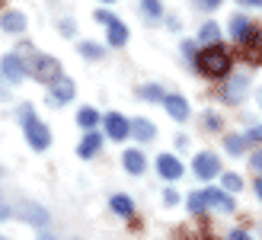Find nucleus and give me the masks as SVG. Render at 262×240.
<instances>
[{"label": "nucleus", "mask_w": 262, "mask_h": 240, "mask_svg": "<svg viewBox=\"0 0 262 240\" xmlns=\"http://www.w3.org/2000/svg\"><path fill=\"white\" fill-rule=\"evenodd\" d=\"M23 64H26V71H29V77L42 80V84H48V87L55 84L58 77H64L61 74V61L51 58V55H42V51H35V48H26Z\"/></svg>", "instance_id": "f257e3e1"}, {"label": "nucleus", "mask_w": 262, "mask_h": 240, "mask_svg": "<svg viewBox=\"0 0 262 240\" xmlns=\"http://www.w3.org/2000/svg\"><path fill=\"white\" fill-rule=\"evenodd\" d=\"M195 71H202L208 77H227L230 74V55L224 45H208L199 51V61H195Z\"/></svg>", "instance_id": "f03ea898"}, {"label": "nucleus", "mask_w": 262, "mask_h": 240, "mask_svg": "<svg viewBox=\"0 0 262 240\" xmlns=\"http://www.w3.org/2000/svg\"><path fill=\"white\" fill-rule=\"evenodd\" d=\"M23 131H26V141L32 144V151H45L48 144H51V131H48V125H45V122H38L35 115L23 122Z\"/></svg>", "instance_id": "7ed1b4c3"}, {"label": "nucleus", "mask_w": 262, "mask_h": 240, "mask_svg": "<svg viewBox=\"0 0 262 240\" xmlns=\"http://www.w3.org/2000/svg\"><path fill=\"white\" fill-rule=\"evenodd\" d=\"M192 170H195V176H199V179H214L217 173H221V160L211 151H202V154H195Z\"/></svg>", "instance_id": "20e7f679"}, {"label": "nucleus", "mask_w": 262, "mask_h": 240, "mask_svg": "<svg viewBox=\"0 0 262 240\" xmlns=\"http://www.w3.org/2000/svg\"><path fill=\"white\" fill-rule=\"evenodd\" d=\"M74 93H77V84L71 77H58L55 84H51V90H48V103L51 106H64V103H71L74 99Z\"/></svg>", "instance_id": "39448f33"}, {"label": "nucleus", "mask_w": 262, "mask_h": 240, "mask_svg": "<svg viewBox=\"0 0 262 240\" xmlns=\"http://www.w3.org/2000/svg\"><path fill=\"white\" fill-rule=\"evenodd\" d=\"M102 125H106V135H109L112 141H125V138L131 135V122H128L125 115H119V112L102 115Z\"/></svg>", "instance_id": "423d86ee"}, {"label": "nucleus", "mask_w": 262, "mask_h": 240, "mask_svg": "<svg viewBox=\"0 0 262 240\" xmlns=\"http://www.w3.org/2000/svg\"><path fill=\"white\" fill-rule=\"evenodd\" d=\"M0 74H4L7 80H13V84H19V80H26V64H23V58L19 55H4L0 58Z\"/></svg>", "instance_id": "0eeeda50"}, {"label": "nucleus", "mask_w": 262, "mask_h": 240, "mask_svg": "<svg viewBox=\"0 0 262 240\" xmlns=\"http://www.w3.org/2000/svg\"><path fill=\"white\" fill-rule=\"evenodd\" d=\"M246 90H250V77L246 74H230L227 87H224V103H240L246 96Z\"/></svg>", "instance_id": "6e6552de"}, {"label": "nucleus", "mask_w": 262, "mask_h": 240, "mask_svg": "<svg viewBox=\"0 0 262 240\" xmlns=\"http://www.w3.org/2000/svg\"><path fill=\"white\" fill-rule=\"evenodd\" d=\"M16 215L29 218V224H35V228H45V224H48V211L42 205H35V202H19L16 205Z\"/></svg>", "instance_id": "1a4fd4ad"}, {"label": "nucleus", "mask_w": 262, "mask_h": 240, "mask_svg": "<svg viewBox=\"0 0 262 240\" xmlns=\"http://www.w3.org/2000/svg\"><path fill=\"white\" fill-rule=\"evenodd\" d=\"M157 170H160L163 179H179L182 176V164H179V157H173V154H160V157H157Z\"/></svg>", "instance_id": "9d476101"}, {"label": "nucleus", "mask_w": 262, "mask_h": 240, "mask_svg": "<svg viewBox=\"0 0 262 240\" xmlns=\"http://www.w3.org/2000/svg\"><path fill=\"white\" fill-rule=\"evenodd\" d=\"M243 48H246V58H250V61L262 64V32L256 29V26L243 35Z\"/></svg>", "instance_id": "9b49d317"}, {"label": "nucleus", "mask_w": 262, "mask_h": 240, "mask_svg": "<svg viewBox=\"0 0 262 240\" xmlns=\"http://www.w3.org/2000/svg\"><path fill=\"white\" fill-rule=\"evenodd\" d=\"M163 106H166L169 118H176V122H186V118H189V103L182 99L179 93H169V96L163 99Z\"/></svg>", "instance_id": "f8f14e48"}, {"label": "nucleus", "mask_w": 262, "mask_h": 240, "mask_svg": "<svg viewBox=\"0 0 262 240\" xmlns=\"http://www.w3.org/2000/svg\"><path fill=\"white\" fill-rule=\"evenodd\" d=\"M205 202H208V208L233 211V195H227L224 189H205Z\"/></svg>", "instance_id": "ddd939ff"}, {"label": "nucleus", "mask_w": 262, "mask_h": 240, "mask_svg": "<svg viewBox=\"0 0 262 240\" xmlns=\"http://www.w3.org/2000/svg\"><path fill=\"white\" fill-rule=\"evenodd\" d=\"M0 29H4V32H13V35H16V32H26V16H23L19 10H7L4 16H0Z\"/></svg>", "instance_id": "4468645a"}, {"label": "nucleus", "mask_w": 262, "mask_h": 240, "mask_svg": "<svg viewBox=\"0 0 262 240\" xmlns=\"http://www.w3.org/2000/svg\"><path fill=\"white\" fill-rule=\"evenodd\" d=\"M99 148H102V135H99V131H86V135L80 138V144H77V154L86 160V157H93Z\"/></svg>", "instance_id": "2eb2a0df"}, {"label": "nucleus", "mask_w": 262, "mask_h": 240, "mask_svg": "<svg viewBox=\"0 0 262 240\" xmlns=\"http://www.w3.org/2000/svg\"><path fill=\"white\" fill-rule=\"evenodd\" d=\"M131 135H135L141 144H147V141H154V135H157V128L147 122V118H131Z\"/></svg>", "instance_id": "dca6fc26"}, {"label": "nucleus", "mask_w": 262, "mask_h": 240, "mask_svg": "<svg viewBox=\"0 0 262 240\" xmlns=\"http://www.w3.org/2000/svg\"><path fill=\"white\" fill-rule=\"evenodd\" d=\"M253 29V23L243 16V13H237V16H230V26H227V32H230V38H237V42H243V35Z\"/></svg>", "instance_id": "f3484780"}, {"label": "nucleus", "mask_w": 262, "mask_h": 240, "mask_svg": "<svg viewBox=\"0 0 262 240\" xmlns=\"http://www.w3.org/2000/svg\"><path fill=\"white\" fill-rule=\"evenodd\" d=\"M122 164H125V170L131 173V176H141V173H144V154L141 151H125Z\"/></svg>", "instance_id": "a211bd4d"}, {"label": "nucleus", "mask_w": 262, "mask_h": 240, "mask_svg": "<svg viewBox=\"0 0 262 240\" xmlns=\"http://www.w3.org/2000/svg\"><path fill=\"white\" fill-rule=\"evenodd\" d=\"M106 29H109V45H115V48H122V45L128 42V26H125L122 19H115V23H109Z\"/></svg>", "instance_id": "6ab92c4d"}, {"label": "nucleus", "mask_w": 262, "mask_h": 240, "mask_svg": "<svg viewBox=\"0 0 262 240\" xmlns=\"http://www.w3.org/2000/svg\"><path fill=\"white\" fill-rule=\"evenodd\" d=\"M109 205H112L115 215H122V218H131V215H135V202H131L128 195H112Z\"/></svg>", "instance_id": "aec40b11"}, {"label": "nucleus", "mask_w": 262, "mask_h": 240, "mask_svg": "<svg viewBox=\"0 0 262 240\" xmlns=\"http://www.w3.org/2000/svg\"><path fill=\"white\" fill-rule=\"evenodd\" d=\"M217 35H221V29L208 19L202 29H199V42H202V48H208V45H217Z\"/></svg>", "instance_id": "412c9836"}, {"label": "nucleus", "mask_w": 262, "mask_h": 240, "mask_svg": "<svg viewBox=\"0 0 262 240\" xmlns=\"http://www.w3.org/2000/svg\"><path fill=\"white\" fill-rule=\"evenodd\" d=\"M141 13H144V19L157 23L163 16V4H160V0H141Z\"/></svg>", "instance_id": "4be33fe9"}, {"label": "nucleus", "mask_w": 262, "mask_h": 240, "mask_svg": "<svg viewBox=\"0 0 262 240\" xmlns=\"http://www.w3.org/2000/svg\"><path fill=\"white\" fill-rule=\"evenodd\" d=\"M224 148H227V154H230V157H240V154L246 151V135H227Z\"/></svg>", "instance_id": "5701e85b"}, {"label": "nucleus", "mask_w": 262, "mask_h": 240, "mask_svg": "<svg viewBox=\"0 0 262 240\" xmlns=\"http://www.w3.org/2000/svg\"><path fill=\"white\" fill-rule=\"evenodd\" d=\"M99 118H102V115H99L96 109H90V106H83V109L77 112V122H80V125H83L86 131H93V125L99 122Z\"/></svg>", "instance_id": "b1692460"}, {"label": "nucleus", "mask_w": 262, "mask_h": 240, "mask_svg": "<svg viewBox=\"0 0 262 240\" xmlns=\"http://www.w3.org/2000/svg\"><path fill=\"white\" fill-rule=\"evenodd\" d=\"M138 96H141V99H150V103H157V99H166V96H163V90L157 87V84H144V87L138 90Z\"/></svg>", "instance_id": "393cba45"}, {"label": "nucleus", "mask_w": 262, "mask_h": 240, "mask_svg": "<svg viewBox=\"0 0 262 240\" xmlns=\"http://www.w3.org/2000/svg\"><path fill=\"white\" fill-rule=\"evenodd\" d=\"M221 186H224V192H240L243 179L237 176V173H224V176H221Z\"/></svg>", "instance_id": "a878e982"}, {"label": "nucleus", "mask_w": 262, "mask_h": 240, "mask_svg": "<svg viewBox=\"0 0 262 240\" xmlns=\"http://www.w3.org/2000/svg\"><path fill=\"white\" fill-rule=\"evenodd\" d=\"M189 211H192V215H202V211H208L205 192H192V195H189Z\"/></svg>", "instance_id": "bb28decb"}, {"label": "nucleus", "mask_w": 262, "mask_h": 240, "mask_svg": "<svg viewBox=\"0 0 262 240\" xmlns=\"http://www.w3.org/2000/svg\"><path fill=\"white\" fill-rule=\"evenodd\" d=\"M80 55H83V58H102V45H93V42H80Z\"/></svg>", "instance_id": "cd10ccee"}, {"label": "nucleus", "mask_w": 262, "mask_h": 240, "mask_svg": "<svg viewBox=\"0 0 262 240\" xmlns=\"http://www.w3.org/2000/svg\"><path fill=\"white\" fill-rule=\"evenodd\" d=\"M93 16H96V23H102V26H109V23H115V13H109V10H96Z\"/></svg>", "instance_id": "c85d7f7f"}, {"label": "nucleus", "mask_w": 262, "mask_h": 240, "mask_svg": "<svg viewBox=\"0 0 262 240\" xmlns=\"http://www.w3.org/2000/svg\"><path fill=\"white\" fill-rule=\"evenodd\" d=\"M205 128H208V131H217V128H221V118H217L214 112H208V115H205Z\"/></svg>", "instance_id": "c756f323"}, {"label": "nucleus", "mask_w": 262, "mask_h": 240, "mask_svg": "<svg viewBox=\"0 0 262 240\" xmlns=\"http://www.w3.org/2000/svg\"><path fill=\"white\" fill-rule=\"evenodd\" d=\"M246 141H262V125H253L246 131Z\"/></svg>", "instance_id": "7c9ffc66"}, {"label": "nucleus", "mask_w": 262, "mask_h": 240, "mask_svg": "<svg viewBox=\"0 0 262 240\" xmlns=\"http://www.w3.org/2000/svg\"><path fill=\"white\" fill-rule=\"evenodd\" d=\"M250 167H253V170H259V176H262V151H256V154L250 157Z\"/></svg>", "instance_id": "2f4dec72"}, {"label": "nucleus", "mask_w": 262, "mask_h": 240, "mask_svg": "<svg viewBox=\"0 0 262 240\" xmlns=\"http://www.w3.org/2000/svg\"><path fill=\"white\" fill-rule=\"evenodd\" d=\"M163 202H166V205H176V202H179V192H176V189H166V192H163Z\"/></svg>", "instance_id": "473e14b6"}, {"label": "nucleus", "mask_w": 262, "mask_h": 240, "mask_svg": "<svg viewBox=\"0 0 262 240\" xmlns=\"http://www.w3.org/2000/svg\"><path fill=\"white\" fill-rule=\"evenodd\" d=\"M199 7H205V10H214V7H221V0H195Z\"/></svg>", "instance_id": "72a5a7b5"}, {"label": "nucleus", "mask_w": 262, "mask_h": 240, "mask_svg": "<svg viewBox=\"0 0 262 240\" xmlns=\"http://www.w3.org/2000/svg\"><path fill=\"white\" fill-rule=\"evenodd\" d=\"M227 240H250V234H246V231H230Z\"/></svg>", "instance_id": "f704fd0d"}, {"label": "nucleus", "mask_w": 262, "mask_h": 240, "mask_svg": "<svg viewBox=\"0 0 262 240\" xmlns=\"http://www.w3.org/2000/svg\"><path fill=\"white\" fill-rule=\"evenodd\" d=\"M0 99H10V90H7V84H4V77H0Z\"/></svg>", "instance_id": "c9c22d12"}, {"label": "nucleus", "mask_w": 262, "mask_h": 240, "mask_svg": "<svg viewBox=\"0 0 262 240\" xmlns=\"http://www.w3.org/2000/svg\"><path fill=\"white\" fill-rule=\"evenodd\" d=\"M237 4H243V7H259L262 10V0H237Z\"/></svg>", "instance_id": "e433bc0d"}, {"label": "nucleus", "mask_w": 262, "mask_h": 240, "mask_svg": "<svg viewBox=\"0 0 262 240\" xmlns=\"http://www.w3.org/2000/svg\"><path fill=\"white\" fill-rule=\"evenodd\" d=\"M253 189H256V198H262V176H256V183H253Z\"/></svg>", "instance_id": "4c0bfd02"}, {"label": "nucleus", "mask_w": 262, "mask_h": 240, "mask_svg": "<svg viewBox=\"0 0 262 240\" xmlns=\"http://www.w3.org/2000/svg\"><path fill=\"white\" fill-rule=\"evenodd\" d=\"M7 215H10V208H7V205H0V221H4Z\"/></svg>", "instance_id": "58836bf2"}, {"label": "nucleus", "mask_w": 262, "mask_h": 240, "mask_svg": "<svg viewBox=\"0 0 262 240\" xmlns=\"http://www.w3.org/2000/svg\"><path fill=\"white\" fill-rule=\"evenodd\" d=\"M256 99H259V106H262V90H259V93H256Z\"/></svg>", "instance_id": "ea45409f"}, {"label": "nucleus", "mask_w": 262, "mask_h": 240, "mask_svg": "<svg viewBox=\"0 0 262 240\" xmlns=\"http://www.w3.org/2000/svg\"><path fill=\"white\" fill-rule=\"evenodd\" d=\"M38 240H51V237H38Z\"/></svg>", "instance_id": "a19ab883"}, {"label": "nucleus", "mask_w": 262, "mask_h": 240, "mask_svg": "<svg viewBox=\"0 0 262 240\" xmlns=\"http://www.w3.org/2000/svg\"><path fill=\"white\" fill-rule=\"evenodd\" d=\"M102 4H112V0H102Z\"/></svg>", "instance_id": "79ce46f5"}]
</instances>
